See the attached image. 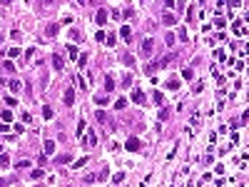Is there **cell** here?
<instances>
[{
    "mask_svg": "<svg viewBox=\"0 0 249 187\" xmlns=\"http://www.w3.org/2000/svg\"><path fill=\"white\" fill-rule=\"evenodd\" d=\"M152 50H154V40H152V37L142 40V50H140V53H142V58H149V55H152Z\"/></svg>",
    "mask_w": 249,
    "mask_h": 187,
    "instance_id": "6da1fadb",
    "label": "cell"
},
{
    "mask_svg": "<svg viewBox=\"0 0 249 187\" xmlns=\"http://www.w3.org/2000/svg\"><path fill=\"white\" fill-rule=\"evenodd\" d=\"M62 102L70 107V105H75V88H68L65 90V95H62Z\"/></svg>",
    "mask_w": 249,
    "mask_h": 187,
    "instance_id": "7a4b0ae2",
    "label": "cell"
},
{
    "mask_svg": "<svg viewBox=\"0 0 249 187\" xmlns=\"http://www.w3.org/2000/svg\"><path fill=\"white\" fill-rule=\"evenodd\" d=\"M52 67H55L57 72H62V67H65V60H62V55H60V53H55V55H52Z\"/></svg>",
    "mask_w": 249,
    "mask_h": 187,
    "instance_id": "3957f363",
    "label": "cell"
},
{
    "mask_svg": "<svg viewBox=\"0 0 249 187\" xmlns=\"http://www.w3.org/2000/svg\"><path fill=\"white\" fill-rule=\"evenodd\" d=\"M95 145H97V135L90 130V132L85 135V147H95Z\"/></svg>",
    "mask_w": 249,
    "mask_h": 187,
    "instance_id": "277c9868",
    "label": "cell"
},
{
    "mask_svg": "<svg viewBox=\"0 0 249 187\" xmlns=\"http://www.w3.org/2000/svg\"><path fill=\"white\" fill-rule=\"evenodd\" d=\"M125 147H127L130 152H137V150H140V140H137V137H130V140L125 142Z\"/></svg>",
    "mask_w": 249,
    "mask_h": 187,
    "instance_id": "5b68a950",
    "label": "cell"
},
{
    "mask_svg": "<svg viewBox=\"0 0 249 187\" xmlns=\"http://www.w3.org/2000/svg\"><path fill=\"white\" fill-rule=\"evenodd\" d=\"M162 23H165L167 28H172V25L177 23V15H172V13H165V15H162Z\"/></svg>",
    "mask_w": 249,
    "mask_h": 187,
    "instance_id": "8992f818",
    "label": "cell"
},
{
    "mask_svg": "<svg viewBox=\"0 0 249 187\" xmlns=\"http://www.w3.org/2000/svg\"><path fill=\"white\" fill-rule=\"evenodd\" d=\"M57 30H60V25H57V23H50V25L45 28V35H47V37H55Z\"/></svg>",
    "mask_w": 249,
    "mask_h": 187,
    "instance_id": "52a82bcc",
    "label": "cell"
},
{
    "mask_svg": "<svg viewBox=\"0 0 249 187\" xmlns=\"http://www.w3.org/2000/svg\"><path fill=\"white\" fill-rule=\"evenodd\" d=\"M95 20H97V23L102 25V23H105V20H107V10H102V8H100V10L95 13Z\"/></svg>",
    "mask_w": 249,
    "mask_h": 187,
    "instance_id": "ba28073f",
    "label": "cell"
},
{
    "mask_svg": "<svg viewBox=\"0 0 249 187\" xmlns=\"http://www.w3.org/2000/svg\"><path fill=\"white\" fill-rule=\"evenodd\" d=\"M105 90H107V93L115 90V77H112V75H107V77H105Z\"/></svg>",
    "mask_w": 249,
    "mask_h": 187,
    "instance_id": "9c48e42d",
    "label": "cell"
},
{
    "mask_svg": "<svg viewBox=\"0 0 249 187\" xmlns=\"http://www.w3.org/2000/svg\"><path fill=\"white\" fill-rule=\"evenodd\" d=\"M42 147H45V155H52V152H55V142H52V140H45Z\"/></svg>",
    "mask_w": 249,
    "mask_h": 187,
    "instance_id": "30bf717a",
    "label": "cell"
},
{
    "mask_svg": "<svg viewBox=\"0 0 249 187\" xmlns=\"http://www.w3.org/2000/svg\"><path fill=\"white\" fill-rule=\"evenodd\" d=\"M120 35H122L125 40H130V37H132V30H130L127 25H122V28H120Z\"/></svg>",
    "mask_w": 249,
    "mask_h": 187,
    "instance_id": "8fae6325",
    "label": "cell"
},
{
    "mask_svg": "<svg viewBox=\"0 0 249 187\" xmlns=\"http://www.w3.org/2000/svg\"><path fill=\"white\" fill-rule=\"evenodd\" d=\"M175 42H177V37H175L172 32H167V35H165V45H170V48H172Z\"/></svg>",
    "mask_w": 249,
    "mask_h": 187,
    "instance_id": "7c38bea8",
    "label": "cell"
},
{
    "mask_svg": "<svg viewBox=\"0 0 249 187\" xmlns=\"http://www.w3.org/2000/svg\"><path fill=\"white\" fill-rule=\"evenodd\" d=\"M132 100H135V102H144V93L142 90H135V93H132Z\"/></svg>",
    "mask_w": 249,
    "mask_h": 187,
    "instance_id": "4fadbf2b",
    "label": "cell"
},
{
    "mask_svg": "<svg viewBox=\"0 0 249 187\" xmlns=\"http://www.w3.org/2000/svg\"><path fill=\"white\" fill-rule=\"evenodd\" d=\"M175 8H177V13L182 15V13L187 10V3H184V0H177V3H175Z\"/></svg>",
    "mask_w": 249,
    "mask_h": 187,
    "instance_id": "5bb4252c",
    "label": "cell"
},
{
    "mask_svg": "<svg viewBox=\"0 0 249 187\" xmlns=\"http://www.w3.org/2000/svg\"><path fill=\"white\" fill-rule=\"evenodd\" d=\"M8 88H10V93H20V82H18V80H10Z\"/></svg>",
    "mask_w": 249,
    "mask_h": 187,
    "instance_id": "9a60e30c",
    "label": "cell"
},
{
    "mask_svg": "<svg viewBox=\"0 0 249 187\" xmlns=\"http://www.w3.org/2000/svg\"><path fill=\"white\" fill-rule=\"evenodd\" d=\"M42 117H45V120H52V107L45 105V107H42Z\"/></svg>",
    "mask_w": 249,
    "mask_h": 187,
    "instance_id": "2e32d148",
    "label": "cell"
},
{
    "mask_svg": "<svg viewBox=\"0 0 249 187\" xmlns=\"http://www.w3.org/2000/svg\"><path fill=\"white\" fill-rule=\"evenodd\" d=\"M95 102H97V107H105V105H107V102H110V100H107L105 95H102V97L97 95V97H95Z\"/></svg>",
    "mask_w": 249,
    "mask_h": 187,
    "instance_id": "e0dca14e",
    "label": "cell"
},
{
    "mask_svg": "<svg viewBox=\"0 0 249 187\" xmlns=\"http://www.w3.org/2000/svg\"><path fill=\"white\" fill-rule=\"evenodd\" d=\"M85 62H87V53L77 55V67H85Z\"/></svg>",
    "mask_w": 249,
    "mask_h": 187,
    "instance_id": "ac0fdd59",
    "label": "cell"
},
{
    "mask_svg": "<svg viewBox=\"0 0 249 187\" xmlns=\"http://www.w3.org/2000/svg\"><path fill=\"white\" fill-rule=\"evenodd\" d=\"M192 75H194L192 67H184V70H182V77H184V80H192Z\"/></svg>",
    "mask_w": 249,
    "mask_h": 187,
    "instance_id": "d6986e66",
    "label": "cell"
},
{
    "mask_svg": "<svg viewBox=\"0 0 249 187\" xmlns=\"http://www.w3.org/2000/svg\"><path fill=\"white\" fill-rule=\"evenodd\" d=\"M115 107H117V110H125V107H127V100H125V97H120V100L115 102Z\"/></svg>",
    "mask_w": 249,
    "mask_h": 187,
    "instance_id": "ffe728a7",
    "label": "cell"
},
{
    "mask_svg": "<svg viewBox=\"0 0 249 187\" xmlns=\"http://www.w3.org/2000/svg\"><path fill=\"white\" fill-rule=\"evenodd\" d=\"M0 117H3L5 122H10V120H13V112H10V110H3V112H0Z\"/></svg>",
    "mask_w": 249,
    "mask_h": 187,
    "instance_id": "44dd1931",
    "label": "cell"
},
{
    "mask_svg": "<svg viewBox=\"0 0 249 187\" xmlns=\"http://www.w3.org/2000/svg\"><path fill=\"white\" fill-rule=\"evenodd\" d=\"M122 180H125V175H122V172H117V175H112V185H120Z\"/></svg>",
    "mask_w": 249,
    "mask_h": 187,
    "instance_id": "7402d4cb",
    "label": "cell"
},
{
    "mask_svg": "<svg viewBox=\"0 0 249 187\" xmlns=\"http://www.w3.org/2000/svg\"><path fill=\"white\" fill-rule=\"evenodd\" d=\"M105 40H107V45H115V42H117V35L110 32V35H105Z\"/></svg>",
    "mask_w": 249,
    "mask_h": 187,
    "instance_id": "603a6c76",
    "label": "cell"
},
{
    "mask_svg": "<svg viewBox=\"0 0 249 187\" xmlns=\"http://www.w3.org/2000/svg\"><path fill=\"white\" fill-rule=\"evenodd\" d=\"M167 88H170V90H177V88H179V80H175V77H172V80H167Z\"/></svg>",
    "mask_w": 249,
    "mask_h": 187,
    "instance_id": "cb8c5ba5",
    "label": "cell"
},
{
    "mask_svg": "<svg viewBox=\"0 0 249 187\" xmlns=\"http://www.w3.org/2000/svg\"><path fill=\"white\" fill-rule=\"evenodd\" d=\"M122 62H125L127 67H132V65H135V58H132V55H125V58H122Z\"/></svg>",
    "mask_w": 249,
    "mask_h": 187,
    "instance_id": "d4e9b609",
    "label": "cell"
},
{
    "mask_svg": "<svg viewBox=\"0 0 249 187\" xmlns=\"http://www.w3.org/2000/svg\"><path fill=\"white\" fill-rule=\"evenodd\" d=\"M214 25H217V28H219V30H222V28H224V25H227V20H224V18H222V15H217V23H214Z\"/></svg>",
    "mask_w": 249,
    "mask_h": 187,
    "instance_id": "484cf974",
    "label": "cell"
},
{
    "mask_svg": "<svg viewBox=\"0 0 249 187\" xmlns=\"http://www.w3.org/2000/svg\"><path fill=\"white\" fill-rule=\"evenodd\" d=\"M82 165H87V157H80V160H77V162H72V167H77V170H80V167H82Z\"/></svg>",
    "mask_w": 249,
    "mask_h": 187,
    "instance_id": "4316f807",
    "label": "cell"
},
{
    "mask_svg": "<svg viewBox=\"0 0 249 187\" xmlns=\"http://www.w3.org/2000/svg\"><path fill=\"white\" fill-rule=\"evenodd\" d=\"M3 67H5V72H15V62H5V65H3Z\"/></svg>",
    "mask_w": 249,
    "mask_h": 187,
    "instance_id": "83f0119b",
    "label": "cell"
},
{
    "mask_svg": "<svg viewBox=\"0 0 249 187\" xmlns=\"http://www.w3.org/2000/svg\"><path fill=\"white\" fill-rule=\"evenodd\" d=\"M154 102H157V105H165V95H162V93H154Z\"/></svg>",
    "mask_w": 249,
    "mask_h": 187,
    "instance_id": "f1b7e54d",
    "label": "cell"
},
{
    "mask_svg": "<svg viewBox=\"0 0 249 187\" xmlns=\"http://www.w3.org/2000/svg\"><path fill=\"white\" fill-rule=\"evenodd\" d=\"M42 175H45V172H42V167H40V170H33V175H30V177H33V180H40Z\"/></svg>",
    "mask_w": 249,
    "mask_h": 187,
    "instance_id": "f546056e",
    "label": "cell"
},
{
    "mask_svg": "<svg viewBox=\"0 0 249 187\" xmlns=\"http://www.w3.org/2000/svg\"><path fill=\"white\" fill-rule=\"evenodd\" d=\"M68 53H70L72 60H77V48H75V45H70V48H68Z\"/></svg>",
    "mask_w": 249,
    "mask_h": 187,
    "instance_id": "4dcf8cb0",
    "label": "cell"
},
{
    "mask_svg": "<svg viewBox=\"0 0 249 187\" xmlns=\"http://www.w3.org/2000/svg\"><path fill=\"white\" fill-rule=\"evenodd\" d=\"M82 185H95V175H87V177L82 180Z\"/></svg>",
    "mask_w": 249,
    "mask_h": 187,
    "instance_id": "1f68e13d",
    "label": "cell"
},
{
    "mask_svg": "<svg viewBox=\"0 0 249 187\" xmlns=\"http://www.w3.org/2000/svg\"><path fill=\"white\" fill-rule=\"evenodd\" d=\"M10 165V160H8V155H0V167H8Z\"/></svg>",
    "mask_w": 249,
    "mask_h": 187,
    "instance_id": "d6a6232c",
    "label": "cell"
},
{
    "mask_svg": "<svg viewBox=\"0 0 249 187\" xmlns=\"http://www.w3.org/2000/svg\"><path fill=\"white\" fill-rule=\"evenodd\" d=\"M122 85H125V88H130V85H132V77H130V75H125V77H122Z\"/></svg>",
    "mask_w": 249,
    "mask_h": 187,
    "instance_id": "836d02e7",
    "label": "cell"
},
{
    "mask_svg": "<svg viewBox=\"0 0 249 187\" xmlns=\"http://www.w3.org/2000/svg\"><path fill=\"white\" fill-rule=\"evenodd\" d=\"M75 82H77V85H80V90H85V88H87V82H85V80H82V77H75Z\"/></svg>",
    "mask_w": 249,
    "mask_h": 187,
    "instance_id": "e575fe53",
    "label": "cell"
},
{
    "mask_svg": "<svg viewBox=\"0 0 249 187\" xmlns=\"http://www.w3.org/2000/svg\"><path fill=\"white\" fill-rule=\"evenodd\" d=\"M167 117H170V110H167V107H165V110H162V112H160V120H162V122H165V120H167Z\"/></svg>",
    "mask_w": 249,
    "mask_h": 187,
    "instance_id": "d590c367",
    "label": "cell"
},
{
    "mask_svg": "<svg viewBox=\"0 0 249 187\" xmlns=\"http://www.w3.org/2000/svg\"><path fill=\"white\" fill-rule=\"evenodd\" d=\"M25 167H30V162H28V160H20V162H18V170H25Z\"/></svg>",
    "mask_w": 249,
    "mask_h": 187,
    "instance_id": "8d00e7d4",
    "label": "cell"
},
{
    "mask_svg": "<svg viewBox=\"0 0 249 187\" xmlns=\"http://www.w3.org/2000/svg\"><path fill=\"white\" fill-rule=\"evenodd\" d=\"M214 55H217V60H219V62H224V58H227V55H224V50H217Z\"/></svg>",
    "mask_w": 249,
    "mask_h": 187,
    "instance_id": "74e56055",
    "label": "cell"
},
{
    "mask_svg": "<svg viewBox=\"0 0 249 187\" xmlns=\"http://www.w3.org/2000/svg\"><path fill=\"white\" fill-rule=\"evenodd\" d=\"M55 162H57V165H60V162H70V155H60Z\"/></svg>",
    "mask_w": 249,
    "mask_h": 187,
    "instance_id": "f35d334b",
    "label": "cell"
},
{
    "mask_svg": "<svg viewBox=\"0 0 249 187\" xmlns=\"http://www.w3.org/2000/svg\"><path fill=\"white\" fill-rule=\"evenodd\" d=\"M95 115H97V120H100V122H105V112H102L100 107H97V112H95Z\"/></svg>",
    "mask_w": 249,
    "mask_h": 187,
    "instance_id": "ab89813d",
    "label": "cell"
},
{
    "mask_svg": "<svg viewBox=\"0 0 249 187\" xmlns=\"http://www.w3.org/2000/svg\"><path fill=\"white\" fill-rule=\"evenodd\" d=\"M162 3H165V8H167V10H172V8H175V0H162Z\"/></svg>",
    "mask_w": 249,
    "mask_h": 187,
    "instance_id": "60d3db41",
    "label": "cell"
},
{
    "mask_svg": "<svg viewBox=\"0 0 249 187\" xmlns=\"http://www.w3.org/2000/svg\"><path fill=\"white\" fill-rule=\"evenodd\" d=\"M82 132H85V122L80 120V122H77V135H82Z\"/></svg>",
    "mask_w": 249,
    "mask_h": 187,
    "instance_id": "b9f144b4",
    "label": "cell"
},
{
    "mask_svg": "<svg viewBox=\"0 0 249 187\" xmlns=\"http://www.w3.org/2000/svg\"><path fill=\"white\" fill-rule=\"evenodd\" d=\"M229 5H232V8H239V5H242V0H232Z\"/></svg>",
    "mask_w": 249,
    "mask_h": 187,
    "instance_id": "7bdbcfd3",
    "label": "cell"
},
{
    "mask_svg": "<svg viewBox=\"0 0 249 187\" xmlns=\"http://www.w3.org/2000/svg\"><path fill=\"white\" fill-rule=\"evenodd\" d=\"M0 132H8V125L5 122H0Z\"/></svg>",
    "mask_w": 249,
    "mask_h": 187,
    "instance_id": "ee69618b",
    "label": "cell"
},
{
    "mask_svg": "<svg viewBox=\"0 0 249 187\" xmlns=\"http://www.w3.org/2000/svg\"><path fill=\"white\" fill-rule=\"evenodd\" d=\"M77 3H80V5H87V3H92V0H77Z\"/></svg>",
    "mask_w": 249,
    "mask_h": 187,
    "instance_id": "f6af8a7d",
    "label": "cell"
},
{
    "mask_svg": "<svg viewBox=\"0 0 249 187\" xmlns=\"http://www.w3.org/2000/svg\"><path fill=\"white\" fill-rule=\"evenodd\" d=\"M0 3H3V5H8V3H10V0H0Z\"/></svg>",
    "mask_w": 249,
    "mask_h": 187,
    "instance_id": "bcb514c9",
    "label": "cell"
},
{
    "mask_svg": "<svg viewBox=\"0 0 249 187\" xmlns=\"http://www.w3.org/2000/svg\"><path fill=\"white\" fill-rule=\"evenodd\" d=\"M0 185H8V182H5V180H0Z\"/></svg>",
    "mask_w": 249,
    "mask_h": 187,
    "instance_id": "7dc6e473",
    "label": "cell"
},
{
    "mask_svg": "<svg viewBox=\"0 0 249 187\" xmlns=\"http://www.w3.org/2000/svg\"><path fill=\"white\" fill-rule=\"evenodd\" d=\"M0 150H3V147H0Z\"/></svg>",
    "mask_w": 249,
    "mask_h": 187,
    "instance_id": "c3c4849f",
    "label": "cell"
}]
</instances>
